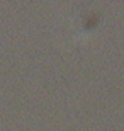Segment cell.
Wrapping results in <instances>:
<instances>
[{"label": "cell", "mask_w": 124, "mask_h": 131, "mask_svg": "<svg viewBox=\"0 0 124 131\" xmlns=\"http://www.w3.org/2000/svg\"><path fill=\"white\" fill-rule=\"evenodd\" d=\"M97 24V14L85 5H78L68 12L66 17V31L72 36H83L90 32Z\"/></svg>", "instance_id": "1"}]
</instances>
